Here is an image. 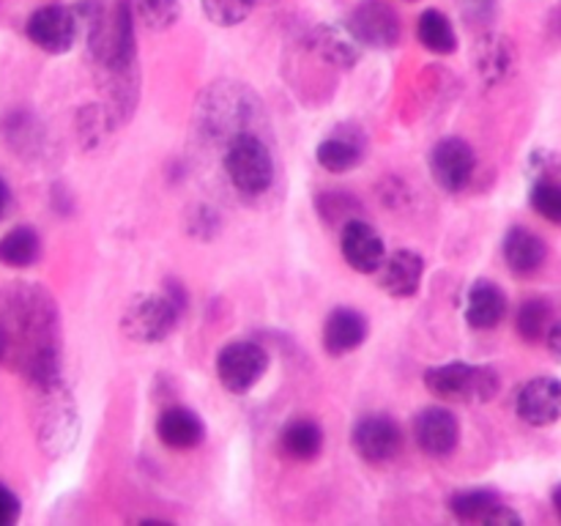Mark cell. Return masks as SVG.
<instances>
[{
	"label": "cell",
	"mask_w": 561,
	"mask_h": 526,
	"mask_svg": "<svg viewBox=\"0 0 561 526\" xmlns=\"http://www.w3.org/2000/svg\"><path fill=\"white\" fill-rule=\"evenodd\" d=\"M310 47L316 49L321 58H327L329 64L343 66V69H351V66L359 60V42L337 25L316 27L310 38Z\"/></svg>",
	"instance_id": "obj_20"
},
{
	"label": "cell",
	"mask_w": 561,
	"mask_h": 526,
	"mask_svg": "<svg viewBox=\"0 0 561 526\" xmlns=\"http://www.w3.org/2000/svg\"><path fill=\"white\" fill-rule=\"evenodd\" d=\"M400 16L383 0H362L348 20V33L359 44L373 49H387L400 42Z\"/></svg>",
	"instance_id": "obj_8"
},
{
	"label": "cell",
	"mask_w": 561,
	"mask_h": 526,
	"mask_svg": "<svg viewBox=\"0 0 561 526\" xmlns=\"http://www.w3.org/2000/svg\"><path fill=\"white\" fill-rule=\"evenodd\" d=\"M502 504V496L496 491H488V488H477V491H460L449 499V510L455 513V518L460 521H480L485 524L488 515Z\"/></svg>",
	"instance_id": "obj_25"
},
{
	"label": "cell",
	"mask_w": 561,
	"mask_h": 526,
	"mask_svg": "<svg viewBox=\"0 0 561 526\" xmlns=\"http://www.w3.org/2000/svg\"><path fill=\"white\" fill-rule=\"evenodd\" d=\"M268 354L257 343L239 340L219 351L217 356V376L222 387L233 395H244L266 376Z\"/></svg>",
	"instance_id": "obj_6"
},
{
	"label": "cell",
	"mask_w": 561,
	"mask_h": 526,
	"mask_svg": "<svg viewBox=\"0 0 561 526\" xmlns=\"http://www.w3.org/2000/svg\"><path fill=\"white\" fill-rule=\"evenodd\" d=\"M279 447L288 458L294 460H312L321 455L323 449V431L318 422L299 416V420H290L288 425L279 433Z\"/></svg>",
	"instance_id": "obj_21"
},
{
	"label": "cell",
	"mask_w": 561,
	"mask_h": 526,
	"mask_svg": "<svg viewBox=\"0 0 561 526\" xmlns=\"http://www.w3.org/2000/svg\"><path fill=\"white\" fill-rule=\"evenodd\" d=\"M557 321L553 318V305L548 299H526L518 310V334L526 340V343H542L551 329V323Z\"/></svg>",
	"instance_id": "obj_24"
},
{
	"label": "cell",
	"mask_w": 561,
	"mask_h": 526,
	"mask_svg": "<svg viewBox=\"0 0 561 526\" xmlns=\"http://www.w3.org/2000/svg\"><path fill=\"white\" fill-rule=\"evenodd\" d=\"M36 438L44 447V453L60 458L69 453L80 436V416L77 405L71 400L69 389L64 387V378L47 387H36Z\"/></svg>",
	"instance_id": "obj_2"
},
{
	"label": "cell",
	"mask_w": 561,
	"mask_h": 526,
	"mask_svg": "<svg viewBox=\"0 0 561 526\" xmlns=\"http://www.w3.org/2000/svg\"><path fill=\"white\" fill-rule=\"evenodd\" d=\"M27 38L49 55H64L80 36V20L69 5H42L27 16Z\"/></svg>",
	"instance_id": "obj_7"
},
{
	"label": "cell",
	"mask_w": 561,
	"mask_h": 526,
	"mask_svg": "<svg viewBox=\"0 0 561 526\" xmlns=\"http://www.w3.org/2000/svg\"><path fill=\"white\" fill-rule=\"evenodd\" d=\"M414 438L422 453L433 455V458H447L460 442L458 416L449 409H442V405L420 411V416L414 420Z\"/></svg>",
	"instance_id": "obj_12"
},
{
	"label": "cell",
	"mask_w": 561,
	"mask_h": 526,
	"mask_svg": "<svg viewBox=\"0 0 561 526\" xmlns=\"http://www.w3.org/2000/svg\"><path fill=\"white\" fill-rule=\"evenodd\" d=\"M181 310H184V296H175V285L164 294L135 296L124 310L121 329L126 338L137 340V343H159L173 332Z\"/></svg>",
	"instance_id": "obj_4"
},
{
	"label": "cell",
	"mask_w": 561,
	"mask_h": 526,
	"mask_svg": "<svg viewBox=\"0 0 561 526\" xmlns=\"http://www.w3.org/2000/svg\"><path fill=\"white\" fill-rule=\"evenodd\" d=\"M367 332H370V323L359 310L337 307V310L329 312L327 323H323V348L332 356L351 354L365 343Z\"/></svg>",
	"instance_id": "obj_14"
},
{
	"label": "cell",
	"mask_w": 561,
	"mask_h": 526,
	"mask_svg": "<svg viewBox=\"0 0 561 526\" xmlns=\"http://www.w3.org/2000/svg\"><path fill=\"white\" fill-rule=\"evenodd\" d=\"M548 258L546 241L529 228H513L504 236V261H507L510 272L518 277H531L542 268Z\"/></svg>",
	"instance_id": "obj_16"
},
{
	"label": "cell",
	"mask_w": 561,
	"mask_h": 526,
	"mask_svg": "<svg viewBox=\"0 0 561 526\" xmlns=\"http://www.w3.org/2000/svg\"><path fill=\"white\" fill-rule=\"evenodd\" d=\"M257 0H201L203 14L219 27H233L252 14Z\"/></svg>",
	"instance_id": "obj_28"
},
{
	"label": "cell",
	"mask_w": 561,
	"mask_h": 526,
	"mask_svg": "<svg viewBox=\"0 0 561 526\" xmlns=\"http://www.w3.org/2000/svg\"><path fill=\"white\" fill-rule=\"evenodd\" d=\"M20 513H22L20 496H16L11 488L0 485V526L16 524V521H20Z\"/></svg>",
	"instance_id": "obj_30"
},
{
	"label": "cell",
	"mask_w": 561,
	"mask_h": 526,
	"mask_svg": "<svg viewBox=\"0 0 561 526\" xmlns=\"http://www.w3.org/2000/svg\"><path fill=\"white\" fill-rule=\"evenodd\" d=\"M480 69L488 80H502L513 69V47L502 36H488L480 44Z\"/></svg>",
	"instance_id": "obj_26"
},
{
	"label": "cell",
	"mask_w": 561,
	"mask_h": 526,
	"mask_svg": "<svg viewBox=\"0 0 561 526\" xmlns=\"http://www.w3.org/2000/svg\"><path fill=\"white\" fill-rule=\"evenodd\" d=\"M135 11L140 22L151 31H168L179 22L181 0H135Z\"/></svg>",
	"instance_id": "obj_27"
},
{
	"label": "cell",
	"mask_w": 561,
	"mask_h": 526,
	"mask_svg": "<svg viewBox=\"0 0 561 526\" xmlns=\"http://www.w3.org/2000/svg\"><path fill=\"white\" fill-rule=\"evenodd\" d=\"M9 354H11L9 334H5V329L0 327V362H9Z\"/></svg>",
	"instance_id": "obj_33"
},
{
	"label": "cell",
	"mask_w": 561,
	"mask_h": 526,
	"mask_svg": "<svg viewBox=\"0 0 561 526\" xmlns=\"http://www.w3.org/2000/svg\"><path fill=\"white\" fill-rule=\"evenodd\" d=\"M9 208H11V190H9V184L3 181V175H0V219L9 214Z\"/></svg>",
	"instance_id": "obj_32"
},
{
	"label": "cell",
	"mask_w": 561,
	"mask_h": 526,
	"mask_svg": "<svg viewBox=\"0 0 561 526\" xmlns=\"http://www.w3.org/2000/svg\"><path fill=\"white\" fill-rule=\"evenodd\" d=\"M518 416L526 425L548 427L561 420V378L540 376L524 384L515 400Z\"/></svg>",
	"instance_id": "obj_11"
},
{
	"label": "cell",
	"mask_w": 561,
	"mask_h": 526,
	"mask_svg": "<svg viewBox=\"0 0 561 526\" xmlns=\"http://www.w3.org/2000/svg\"><path fill=\"white\" fill-rule=\"evenodd\" d=\"M416 36H420V42L436 55H449L458 49V33H455L449 16L438 9H427L425 14L420 16Z\"/></svg>",
	"instance_id": "obj_23"
},
{
	"label": "cell",
	"mask_w": 561,
	"mask_h": 526,
	"mask_svg": "<svg viewBox=\"0 0 561 526\" xmlns=\"http://www.w3.org/2000/svg\"><path fill=\"white\" fill-rule=\"evenodd\" d=\"M0 327L11 354L33 387L60 381V316L53 296L31 283H14L0 294Z\"/></svg>",
	"instance_id": "obj_1"
},
{
	"label": "cell",
	"mask_w": 561,
	"mask_h": 526,
	"mask_svg": "<svg viewBox=\"0 0 561 526\" xmlns=\"http://www.w3.org/2000/svg\"><path fill=\"white\" fill-rule=\"evenodd\" d=\"M477 168V153L460 137H444L431 151V173L436 184L447 192H460L469 186Z\"/></svg>",
	"instance_id": "obj_10"
},
{
	"label": "cell",
	"mask_w": 561,
	"mask_h": 526,
	"mask_svg": "<svg viewBox=\"0 0 561 526\" xmlns=\"http://www.w3.org/2000/svg\"><path fill=\"white\" fill-rule=\"evenodd\" d=\"M381 288L394 299H411L420 290L422 274H425V261L414 250H398L387 255L381 263Z\"/></svg>",
	"instance_id": "obj_15"
},
{
	"label": "cell",
	"mask_w": 561,
	"mask_h": 526,
	"mask_svg": "<svg viewBox=\"0 0 561 526\" xmlns=\"http://www.w3.org/2000/svg\"><path fill=\"white\" fill-rule=\"evenodd\" d=\"M553 507H557V513H559V518H561V482L557 488H553Z\"/></svg>",
	"instance_id": "obj_34"
},
{
	"label": "cell",
	"mask_w": 561,
	"mask_h": 526,
	"mask_svg": "<svg viewBox=\"0 0 561 526\" xmlns=\"http://www.w3.org/2000/svg\"><path fill=\"white\" fill-rule=\"evenodd\" d=\"M425 387L436 398L463 400V403H485L502 387V378L493 367L449 362V365L431 367L425 373Z\"/></svg>",
	"instance_id": "obj_5"
},
{
	"label": "cell",
	"mask_w": 561,
	"mask_h": 526,
	"mask_svg": "<svg viewBox=\"0 0 561 526\" xmlns=\"http://www.w3.org/2000/svg\"><path fill=\"white\" fill-rule=\"evenodd\" d=\"M507 316V296L491 279H477L466 299V321L471 329H493Z\"/></svg>",
	"instance_id": "obj_18"
},
{
	"label": "cell",
	"mask_w": 561,
	"mask_h": 526,
	"mask_svg": "<svg viewBox=\"0 0 561 526\" xmlns=\"http://www.w3.org/2000/svg\"><path fill=\"white\" fill-rule=\"evenodd\" d=\"M356 455L367 464H389L403 449V431L398 422L387 414L362 416L351 433Z\"/></svg>",
	"instance_id": "obj_9"
},
{
	"label": "cell",
	"mask_w": 561,
	"mask_h": 526,
	"mask_svg": "<svg viewBox=\"0 0 561 526\" xmlns=\"http://www.w3.org/2000/svg\"><path fill=\"white\" fill-rule=\"evenodd\" d=\"M42 258V239L33 228L20 225L0 239V263L9 268H27Z\"/></svg>",
	"instance_id": "obj_22"
},
{
	"label": "cell",
	"mask_w": 561,
	"mask_h": 526,
	"mask_svg": "<svg viewBox=\"0 0 561 526\" xmlns=\"http://www.w3.org/2000/svg\"><path fill=\"white\" fill-rule=\"evenodd\" d=\"M157 436L170 449H195L206 438V425L195 411L175 405L157 420Z\"/></svg>",
	"instance_id": "obj_19"
},
{
	"label": "cell",
	"mask_w": 561,
	"mask_h": 526,
	"mask_svg": "<svg viewBox=\"0 0 561 526\" xmlns=\"http://www.w3.org/2000/svg\"><path fill=\"white\" fill-rule=\"evenodd\" d=\"M546 343H548V348H551V354L561 362V318L551 323V329H548V334H546Z\"/></svg>",
	"instance_id": "obj_31"
},
{
	"label": "cell",
	"mask_w": 561,
	"mask_h": 526,
	"mask_svg": "<svg viewBox=\"0 0 561 526\" xmlns=\"http://www.w3.org/2000/svg\"><path fill=\"white\" fill-rule=\"evenodd\" d=\"M343 250L345 263H348L354 272L373 274L381 268V263L387 261V247L383 239L378 236V230L373 225H367L365 219H351L343 228Z\"/></svg>",
	"instance_id": "obj_13"
},
{
	"label": "cell",
	"mask_w": 561,
	"mask_h": 526,
	"mask_svg": "<svg viewBox=\"0 0 561 526\" xmlns=\"http://www.w3.org/2000/svg\"><path fill=\"white\" fill-rule=\"evenodd\" d=\"M318 164L329 173H348L365 157V137L356 129H337L316 148Z\"/></svg>",
	"instance_id": "obj_17"
},
{
	"label": "cell",
	"mask_w": 561,
	"mask_h": 526,
	"mask_svg": "<svg viewBox=\"0 0 561 526\" xmlns=\"http://www.w3.org/2000/svg\"><path fill=\"white\" fill-rule=\"evenodd\" d=\"M222 168L233 190H239L241 195H263L274 184L272 148L252 132L230 137Z\"/></svg>",
	"instance_id": "obj_3"
},
{
	"label": "cell",
	"mask_w": 561,
	"mask_h": 526,
	"mask_svg": "<svg viewBox=\"0 0 561 526\" xmlns=\"http://www.w3.org/2000/svg\"><path fill=\"white\" fill-rule=\"evenodd\" d=\"M531 206L548 222L561 225V181L559 179H537L531 186Z\"/></svg>",
	"instance_id": "obj_29"
}]
</instances>
